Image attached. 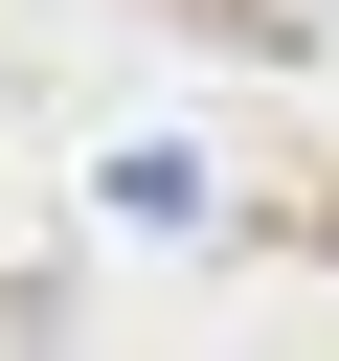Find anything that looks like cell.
Listing matches in <instances>:
<instances>
[{"mask_svg": "<svg viewBox=\"0 0 339 361\" xmlns=\"http://www.w3.org/2000/svg\"><path fill=\"white\" fill-rule=\"evenodd\" d=\"M249 23H271V45H316V23H339V0H249Z\"/></svg>", "mask_w": 339, "mask_h": 361, "instance_id": "cell-1", "label": "cell"}]
</instances>
